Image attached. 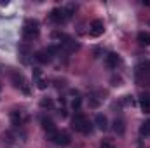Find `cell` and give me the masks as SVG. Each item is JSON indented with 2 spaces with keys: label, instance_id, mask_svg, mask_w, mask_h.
<instances>
[{
  "label": "cell",
  "instance_id": "obj_1",
  "mask_svg": "<svg viewBox=\"0 0 150 148\" xmlns=\"http://www.w3.org/2000/svg\"><path fill=\"white\" fill-rule=\"evenodd\" d=\"M72 129L77 131V132H80V134H89L93 131V124L89 122V118L86 115L77 113V115H74V118H72Z\"/></svg>",
  "mask_w": 150,
  "mask_h": 148
},
{
  "label": "cell",
  "instance_id": "obj_2",
  "mask_svg": "<svg viewBox=\"0 0 150 148\" xmlns=\"http://www.w3.org/2000/svg\"><path fill=\"white\" fill-rule=\"evenodd\" d=\"M38 32H40V25H38L37 19H26L23 23V37L26 40H33L35 37H38Z\"/></svg>",
  "mask_w": 150,
  "mask_h": 148
},
{
  "label": "cell",
  "instance_id": "obj_3",
  "mask_svg": "<svg viewBox=\"0 0 150 148\" xmlns=\"http://www.w3.org/2000/svg\"><path fill=\"white\" fill-rule=\"evenodd\" d=\"M58 52V47H47V49H40L35 52V59H37L38 63H42V65H47V63H51V59H52V56Z\"/></svg>",
  "mask_w": 150,
  "mask_h": 148
},
{
  "label": "cell",
  "instance_id": "obj_4",
  "mask_svg": "<svg viewBox=\"0 0 150 148\" xmlns=\"http://www.w3.org/2000/svg\"><path fill=\"white\" fill-rule=\"evenodd\" d=\"M49 138H51V141H52L54 145H58V147H68V145L72 143V138H70V134H68L67 131H56V132L51 134Z\"/></svg>",
  "mask_w": 150,
  "mask_h": 148
},
{
  "label": "cell",
  "instance_id": "obj_5",
  "mask_svg": "<svg viewBox=\"0 0 150 148\" xmlns=\"http://www.w3.org/2000/svg\"><path fill=\"white\" fill-rule=\"evenodd\" d=\"M11 78H12V82H14V87L21 89L25 94H30V92H32V91H30V85H28V82H26V78H25L21 73L12 72V73H11Z\"/></svg>",
  "mask_w": 150,
  "mask_h": 148
},
{
  "label": "cell",
  "instance_id": "obj_6",
  "mask_svg": "<svg viewBox=\"0 0 150 148\" xmlns=\"http://www.w3.org/2000/svg\"><path fill=\"white\" fill-rule=\"evenodd\" d=\"M49 18H51V21H52V23H56V25H61V23H65V21H67L70 16L67 14V11H65L63 7H56V9H52V11H51Z\"/></svg>",
  "mask_w": 150,
  "mask_h": 148
},
{
  "label": "cell",
  "instance_id": "obj_7",
  "mask_svg": "<svg viewBox=\"0 0 150 148\" xmlns=\"http://www.w3.org/2000/svg\"><path fill=\"white\" fill-rule=\"evenodd\" d=\"M103 32H105V23L101 19H94L89 26V33L93 37H100V35H103Z\"/></svg>",
  "mask_w": 150,
  "mask_h": 148
},
{
  "label": "cell",
  "instance_id": "obj_8",
  "mask_svg": "<svg viewBox=\"0 0 150 148\" xmlns=\"http://www.w3.org/2000/svg\"><path fill=\"white\" fill-rule=\"evenodd\" d=\"M105 63H107L108 68H117V65L120 63V58H119L117 52H108L107 58H105Z\"/></svg>",
  "mask_w": 150,
  "mask_h": 148
},
{
  "label": "cell",
  "instance_id": "obj_9",
  "mask_svg": "<svg viewBox=\"0 0 150 148\" xmlns=\"http://www.w3.org/2000/svg\"><path fill=\"white\" fill-rule=\"evenodd\" d=\"M94 122H96V127H98L100 131H107V129H108V120H107V117H105L103 113H98L96 118H94Z\"/></svg>",
  "mask_w": 150,
  "mask_h": 148
},
{
  "label": "cell",
  "instance_id": "obj_10",
  "mask_svg": "<svg viewBox=\"0 0 150 148\" xmlns=\"http://www.w3.org/2000/svg\"><path fill=\"white\" fill-rule=\"evenodd\" d=\"M42 129H44L49 136L56 132V125H54V122H52L51 118H42Z\"/></svg>",
  "mask_w": 150,
  "mask_h": 148
},
{
  "label": "cell",
  "instance_id": "obj_11",
  "mask_svg": "<svg viewBox=\"0 0 150 148\" xmlns=\"http://www.w3.org/2000/svg\"><path fill=\"white\" fill-rule=\"evenodd\" d=\"M33 78H35V84H37L38 89H45V87H47L45 80L42 78V72H40L38 68H33Z\"/></svg>",
  "mask_w": 150,
  "mask_h": 148
},
{
  "label": "cell",
  "instance_id": "obj_12",
  "mask_svg": "<svg viewBox=\"0 0 150 148\" xmlns=\"http://www.w3.org/2000/svg\"><path fill=\"white\" fill-rule=\"evenodd\" d=\"M136 38H138V44H140V45H145V47L150 45V33L149 32H140Z\"/></svg>",
  "mask_w": 150,
  "mask_h": 148
},
{
  "label": "cell",
  "instance_id": "obj_13",
  "mask_svg": "<svg viewBox=\"0 0 150 148\" xmlns=\"http://www.w3.org/2000/svg\"><path fill=\"white\" fill-rule=\"evenodd\" d=\"M140 108L143 113H149L150 115V98L149 96H142L140 98Z\"/></svg>",
  "mask_w": 150,
  "mask_h": 148
},
{
  "label": "cell",
  "instance_id": "obj_14",
  "mask_svg": "<svg viewBox=\"0 0 150 148\" xmlns=\"http://www.w3.org/2000/svg\"><path fill=\"white\" fill-rule=\"evenodd\" d=\"M113 131H115L117 134H124L126 125H124V120H122V118H115V120H113Z\"/></svg>",
  "mask_w": 150,
  "mask_h": 148
},
{
  "label": "cell",
  "instance_id": "obj_15",
  "mask_svg": "<svg viewBox=\"0 0 150 148\" xmlns=\"http://www.w3.org/2000/svg\"><path fill=\"white\" fill-rule=\"evenodd\" d=\"M11 120H12V124H14V125H21L25 118H23V113H21V111L14 110L12 113H11Z\"/></svg>",
  "mask_w": 150,
  "mask_h": 148
},
{
  "label": "cell",
  "instance_id": "obj_16",
  "mask_svg": "<svg viewBox=\"0 0 150 148\" xmlns=\"http://www.w3.org/2000/svg\"><path fill=\"white\" fill-rule=\"evenodd\" d=\"M140 134H142L143 138L150 136V120H145V122L140 125Z\"/></svg>",
  "mask_w": 150,
  "mask_h": 148
},
{
  "label": "cell",
  "instance_id": "obj_17",
  "mask_svg": "<svg viewBox=\"0 0 150 148\" xmlns=\"http://www.w3.org/2000/svg\"><path fill=\"white\" fill-rule=\"evenodd\" d=\"M80 105H82V98H80V96H75L74 99H72V108H74V110H79Z\"/></svg>",
  "mask_w": 150,
  "mask_h": 148
},
{
  "label": "cell",
  "instance_id": "obj_18",
  "mask_svg": "<svg viewBox=\"0 0 150 148\" xmlns=\"http://www.w3.org/2000/svg\"><path fill=\"white\" fill-rule=\"evenodd\" d=\"M40 106H42V108H52L54 103H52L51 99H42V101H40Z\"/></svg>",
  "mask_w": 150,
  "mask_h": 148
},
{
  "label": "cell",
  "instance_id": "obj_19",
  "mask_svg": "<svg viewBox=\"0 0 150 148\" xmlns=\"http://www.w3.org/2000/svg\"><path fill=\"white\" fill-rule=\"evenodd\" d=\"M101 148H113V145L108 143V141H103V143H101Z\"/></svg>",
  "mask_w": 150,
  "mask_h": 148
},
{
  "label": "cell",
  "instance_id": "obj_20",
  "mask_svg": "<svg viewBox=\"0 0 150 148\" xmlns=\"http://www.w3.org/2000/svg\"><path fill=\"white\" fill-rule=\"evenodd\" d=\"M124 103H126V105H133V99H131V96H126Z\"/></svg>",
  "mask_w": 150,
  "mask_h": 148
}]
</instances>
